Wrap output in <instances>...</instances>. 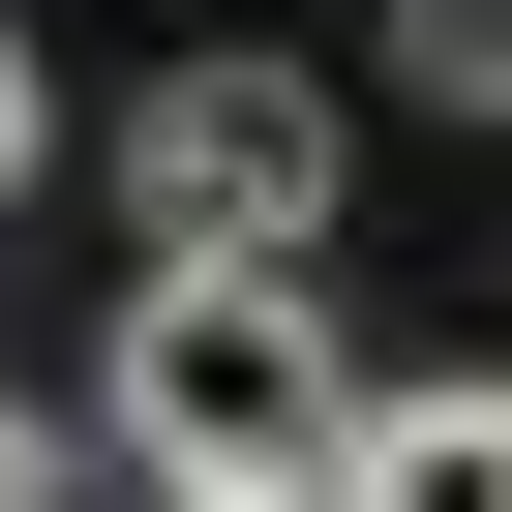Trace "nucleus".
<instances>
[{"instance_id": "6", "label": "nucleus", "mask_w": 512, "mask_h": 512, "mask_svg": "<svg viewBox=\"0 0 512 512\" xmlns=\"http://www.w3.org/2000/svg\"><path fill=\"white\" fill-rule=\"evenodd\" d=\"M31 151H61V91H31V31H0V181H31Z\"/></svg>"}, {"instance_id": "3", "label": "nucleus", "mask_w": 512, "mask_h": 512, "mask_svg": "<svg viewBox=\"0 0 512 512\" xmlns=\"http://www.w3.org/2000/svg\"><path fill=\"white\" fill-rule=\"evenodd\" d=\"M332 512H512V422L482 392H362L332 422Z\"/></svg>"}, {"instance_id": "4", "label": "nucleus", "mask_w": 512, "mask_h": 512, "mask_svg": "<svg viewBox=\"0 0 512 512\" xmlns=\"http://www.w3.org/2000/svg\"><path fill=\"white\" fill-rule=\"evenodd\" d=\"M392 61H422V121H482L512 91V0H392Z\"/></svg>"}, {"instance_id": "7", "label": "nucleus", "mask_w": 512, "mask_h": 512, "mask_svg": "<svg viewBox=\"0 0 512 512\" xmlns=\"http://www.w3.org/2000/svg\"><path fill=\"white\" fill-rule=\"evenodd\" d=\"M181 512H332V482H181Z\"/></svg>"}, {"instance_id": "1", "label": "nucleus", "mask_w": 512, "mask_h": 512, "mask_svg": "<svg viewBox=\"0 0 512 512\" xmlns=\"http://www.w3.org/2000/svg\"><path fill=\"white\" fill-rule=\"evenodd\" d=\"M362 362H332V241H151L121 302V452L151 482H332Z\"/></svg>"}, {"instance_id": "2", "label": "nucleus", "mask_w": 512, "mask_h": 512, "mask_svg": "<svg viewBox=\"0 0 512 512\" xmlns=\"http://www.w3.org/2000/svg\"><path fill=\"white\" fill-rule=\"evenodd\" d=\"M121 181H151V241H332V61H181L121 121Z\"/></svg>"}, {"instance_id": "5", "label": "nucleus", "mask_w": 512, "mask_h": 512, "mask_svg": "<svg viewBox=\"0 0 512 512\" xmlns=\"http://www.w3.org/2000/svg\"><path fill=\"white\" fill-rule=\"evenodd\" d=\"M0 512H91V482H61V422H31V392H0Z\"/></svg>"}]
</instances>
